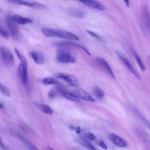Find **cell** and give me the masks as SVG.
<instances>
[{
  "label": "cell",
  "mask_w": 150,
  "mask_h": 150,
  "mask_svg": "<svg viewBox=\"0 0 150 150\" xmlns=\"http://www.w3.org/2000/svg\"><path fill=\"white\" fill-rule=\"evenodd\" d=\"M57 77L63 80L71 87H78L79 85L77 79L72 74L67 73H59L57 74Z\"/></svg>",
  "instance_id": "cell-9"
},
{
  "label": "cell",
  "mask_w": 150,
  "mask_h": 150,
  "mask_svg": "<svg viewBox=\"0 0 150 150\" xmlns=\"http://www.w3.org/2000/svg\"><path fill=\"white\" fill-rule=\"evenodd\" d=\"M0 146H1L2 147H3L4 148L6 149V147H5V146L4 145V144L3 142H2V140L1 139V138H0Z\"/></svg>",
  "instance_id": "cell-31"
},
{
  "label": "cell",
  "mask_w": 150,
  "mask_h": 150,
  "mask_svg": "<svg viewBox=\"0 0 150 150\" xmlns=\"http://www.w3.org/2000/svg\"><path fill=\"white\" fill-rule=\"evenodd\" d=\"M93 94L99 100H101L104 97V93L101 88L99 87L96 86L93 89Z\"/></svg>",
  "instance_id": "cell-23"
},
{
  "label": "cell",
  "mask_w": 150,
  "mask_h": 150,
  "mask_svg": "<svg viewBox=\"0 0 150 150\" xmlns=\"http://www.w3.org/2000/svg\"><path fill=\"white\" fill-rule=\"evenodd\" d=\"M97 62H98V63L101 66V67L106 71V72L113 79H115V75L110 67V66L109 65V64L108 63V62L104 60L103 58L102 57H98L97 58Z\"/></svg>",
  "instance_id": "cell-15"
},
{
  "label": "cell",
  "mask_w": 150,
  "mask_h": 150,
  "mask_svg": "<svg viewBox=\"0 0 150 150\" xmlns=\"http://www.w3.org/2000/svg\"><path fill=\"white\" fill-rule=\"evenodd\" d=\"M49 149H50V150H54V149H52V148H49Z\"/></svg>",
  "instance_id": "cell-34"
},
{
  "label": "cell",
  "mask_w": 150,
  "mask_h": 150,
  "mask_svg": "<svg viewBox=\"0 0 150 150\" xmlns=\"http://www.w3.org/2000/svg\"><path fill=\"white\" fill-rule=\"evenodd\" d=\"M58 90L61 94V95L67 100H69L72 101H76V102H78L80 101V98L73 92H71L62 87H59Z\"/></svg>",
  "instance_id": "cell-13"
},
{
  "label": "cell",
  "mask_w": 150,
  "mask_h": 150,
  "mask_svg": "<svg viewBox=\"0 0 150 150\" xmlns=\"http://www.w3.org/2000/svg\"><path fill=\"white\" fill-rule=\"evenodd\" d=\"M16 54L20 60V63L18 66V74L20 80L23 85L26 86L28 81V64L25 57L21 52L17 49H15Z\"/></svg>",
  "instance_id": "cell-2"
},
{
  "label": "cell",
  "mask_w": 150,
  "mask_h": 150,
  "mask_svg": "<svg viewBox=\"0 0 150 150\" xmlns=\"http://www.w3.org/2000/svg\"><path fill=\"white\" fill-rule=\"evenodd\" d=\"M79 1H80L84 5L98 11H104L105 9V6L103 4H101L100 2H99L96 0H79Z\"/></svg>",
  "instance_id": "cell-12"
},
{
  "label": "cell",
  "mask_w": 150,
  "mask_h": 150,
  "mask_svg": "<svg viewBox=\"0 0 150 150\" xmlns=\"http://www.w3.org/2000/svg\"><path fill=\"white\" fill-rule=\"evenodd\" d=\"M123 1L126 4L127 6H129V0H123Z\"/></svg>",
  "instance_id": "cell-32"
},
{
  "label": "cell",
  "mask_w": 150,
  "mask_h": 150,
  "mask_svg": "<svg viewBox=\"0 0 150 150\" xmlns=\"http://www.w3.org/2000/svg\"><path fill=\"white\" fill-rule=\"evenodd\" d=\"M139 119L144 126L150 131V121L143 116H140Z\"/></svg>",
  "instance_id": "cell-26"
},
{
  "label": "cell",
  "mask_w": 150,
  "mask_h": 150,
  "mask_svg": "<svg viewBox=\"0 0 150 150\" xmlns=\"http://www.w3.org/2000/svg\"><path fill=\"white\" fill-rule=\"evenodd\" d=\"M66 12L69 16L76 18L82 19V18H84L85 16L84 13L82 11L76 9H72V8L68 9Z\"/></svg>",
  "instance_id": "cell-17"
},
{
  "label": "cell",
  "mask_w": 150,
  "mask_h": 150,
  "mask_svg": "<svg viewBox=\"0 0 150 150\" xmlns=\"http://www.w3.org/2000/svg\"><path fill=\"white\" fill-rule=\"evenodd\" d=\"M56 59L60 63L67 64L74 63L76 62V59L72 53L65 49H60L56 52Z\"/></svg>",
  "instance_id": "cell-3"
},
{
  "label": "cell",
  "mask_w": 150,
  "mask_h": 150,
  "mask_svg": "<svg viewBox=\"0 0 150 150\" xmlns=\"http://www.w3.org/2000/svg\"><path fill=\"white\" fill-rule=\"evenodd\" d=\"M61 46H71V47H79L82 50H83L85 52H86L88 54H90V53L88 52V51L87 50V49H86L84 46L79 45V44H77L73 42H61L59 45Z\"/></svg>",
  "instance_id": "cell-19"
},
{
  "label": "cell",
  "mask_w": 150,
  "mask_h": 150,
  "mask_svg": "<svg viewBox=\"0 0 150 150\" xmlns=\"http://www.w3.org/2000/svg\"><path fill=\"white\" fill-rule=\"evenodd\" d=\"M4 108V106H3V105H2V104L0 103V109H1V108Z\"/></svg>",
  "instance_id": "cell-33"
},
{
  "label": "cell",
  "mask_w": 150,
  "mask_h": 150,
  "mask_svg": "<svg viewBox=\"0 0 150 150\" xmlns=\"http://www.w3.org/2000/svg\"><path fill=\"white\" fill-rule=\"evenodd\" d=\"M133 54H134V57H135V60H136V61H137L138 64L139 66L140 69H141L142 71H144L145 70V64H144V63H143L142 59H141L140 56L138 55V54L137 52H134V51L133 52Z\"/></svg>",
  "instance_id": "cell-24"
},
{
  "label": "cell",
  "mask_w": 150,
  "mask_h": 150,
  "mask_svg": "<svg viewBox=\"0 0 150 150\" xmlns=\"http://www.w3.org/2000/svg\"><path fill=\"white\" fill-rule=\"evenodd\" d=\"M0 92L6 97H10L11 93L8 88L0 82Z\"/></svg>",
  "instance_id": "cell-25"
},
{
  "label": "cell",
  "mask_w": 150,
  "mask_h": 150,
  "mask_svg": "<svg viewBox=\"0 0 150 150\" xmlns=\"http://www.w3.org/2000/svg\"><path fill=\"white\" fill-rule=\"evenodd\" d=\"M21 141L25 145V146L29 149V150H40L37 146H36L34 144L31 143L28 139H26L23 136L19 135V136Z\"/></svg>",
  "instance_id": "cell-20"
},
{
  "label": "cell",
  "mask_w": 150,
  "mask_h": 150,
  "mask_svg": "<svg viewBox=\"0 0 150 150\" xmlns=\"http://www.w3.org/2000/svg\"><path fill=\"white\" fill-rule=\"evenodd\" d=\"M42 83L45 86H49V85H53V84H58V81L53 77H47L42 79Z\"/></svg>",
  "instance_id": "cell-21"
},
{
  "label": "cell",
  "mask_w": 150,
  "mask_h": 150,
  "mask_svg": "<svg viewBox=\"0 0 150 150\" xmlns=\"http://www.w3.org/2000/svg\"><path fill=\"white\" fill-rule=\"evenodd\" d=\"M109 138L114 145L118 147L124 148L127 146V142L126 141L115 134H110L109 135Z\"/></svg>",
  "instance_id": "cell-11"
},
{
  "label": "cell",
  "mask_w": 150,
  "mask_h": 150,
  "mask_svg": "<svg viewBox=\"0 0 150 150\" xmlns=\"http://www.w3.org/2000/svg\"><path fill=\"white\" fill-rule=\"evenodd\" d=\"M6 22L11 36L14 39L16 40H19L21 36V35L20 33L18 28L16 25V23H15L13 21H12L11 19L9 18V16H7L6 18Z\"/></svg>",
  "instance_id": "cell-8"
},
{
  "label": "cell",
  "mask_w": 150,
  "mask_h": 150,
  "mask_svg": "<svg viewBox=\"0 0 150 150\" xmlns=\"http://www.w3.org/2000/svg\"><path fill=\"white\" fill-rule=\"evenodd\" d=\"M86 32L88 33H89L91 36H94L95 38H96V39H100V37L98 35H97L96 33H94V32H91V31H90V30H86Z\"/></svg>",
  "instance_id": "cell-30"
},
{
  "label": "cell",
  "mask_w": 150,
  "mask_h": 150,
  "mask_svg": "<svg viewBox=\"0 0 150 150\" xmlns=\"http://www.w3.org/2000/svg\"><path fill=\"white\" fill-rule=\"evenodd\" d=\"M115 53L118 57V58L121 60V61L123 63V64L127 67V68L134 74L135 75L137 78L140 79L141 76L139 74V73L137 71V70L135 69L132 64L131 63V62L129 61V60L127 59V57L121 52L120 51H115Z\"/></svg>",
  "instance_id": "cell-7"
},
{
  "label": "cell",
  "mask_w": 150,
  "mask_h": 150,
  "mask_svg": "<svg viewBox=\"0 0 150 150\" xmlns=\"http://www.w3.org/2000/svg\"><path fill=\"white\" fill-rule=\"evenodd\" d=\"M84 137L89 140H91V141H93V140H95L96 139V137L95 136L94 134H93V133L91 132H86L84 135Z\"/></svg>",
  "instance_id": "cell-27"
},
{
  "label": "cell",
  "mask_w": 150,
  "mask_h": 150,
  "mask_svg": "<svg viewBox=\"0 0 150 150\" xmlns=\"http://www.w3.org/2000/svg\"><path fill=\"white\" fill-rule=\"evenodd\" d=\"M30 56L37 64L42 65L45 63V57L43 55L39 52L32 51L30 52Z\"/></svg>",
  "instance_id": "cell-16"
},
{
  "label": "cell",
  "mask_w": 150,
  "mask_h": 150,
  "mask_svg": "<svg viewBox=\"0 0 150 150\" xmlns=\"http://www.w3.org/2000/svg\"><path fill=\"white\" fill-rule=\"evenodd\" d=\"M0 55L4 64L8 67L13 66L14 63V59L12 52L8 47L1 46H0Z\"/></svg>",
  "instance_id": "cell-4"
},
{
  "label": "cell",
  "mask_w": 150,
  "mask_h": 150,
  "mask_svg": "<svg viewBox=\"0 0 150 150\" xmlns=\"http://www.w3.org/2000/svg\"><path fill=\"white\" fill-rule=\"evenodd\" d=\"M0 36L5 39H8L9 37V34L6 31H5L3 28L0 25Z\"/></svg>",
  "instance_id": "cell-28"
},
{
  "label": "cell",
  "mask_w": 150,
  "mask_h": 150,
  "mask_svg": "<svg viewBox=\"0 0 150 150\" xmlns=\"http://www.w3.org/2000/svg\"><path fill=\"white\" fill-rule=\"evenodd\" d=\"M9 16L11 19V20L13 21L15 23L19 25H27L33 22L31 19L26 17H23L20 15H13Z\"/></svg>",
  "instance_id": "cell-14"
},
{
  "label": "cell",
  "mask_w": 150,
  "mask_h": 150,
  "mask_svg": "<svg viewBox=\"0 0 150 150\" xmlns=\"http://www.w3.org/2000/svg\"><path fill=\"white\" fill-rule=\"evenodd\" d=\"M9 2L21 5H24L26 6L36 8V9H42L46 7V6L36 1L33 0H8Z\"/></svg>",
  "instance_id": "cell-6"
},
{
  "label": "cell",
  "mask_w": 150,
  "mask_h": 150,
  "mask_svg": "<svg viewBox=\"0 0 150 150\" xmlns=\"http://www.w3.org/2000/svg\"><path fill=\"white\" fill-rule=\"evenodd\" d=\"M97 144L101 147L103 149H108V147L107 146V145L105 144V143L102 141V140H100L97 142Z\"/></svg>",
  "instance_id": "cell-29"
},
{
  "label": "cell",
  "mask_w": 150,
  "mask_h": 150,
  "mask_svg": "<svg viewBox=\"0 0 150 150\" xmlns=\"http://www.w3.org/2000/svg\"><path fill=\"white\" fill-rule=\"evenodd\" d=\"M42 33L47 37H57L69 40H79V38L75 34L62 29L43 28L41 30Z\"/></svg>",
  "instance_id": "cell-1"
},
{
  "label": "cell",
  "mask_w": 150,
  "mask_h": 150,
  "mask_svg": "<svg viewBox=\"0 0 150 150\" xmlns=\"http://www.w3.org/2000/svg\"><path fill=\"white\" fill-rule=\"evenodd\" d=\"M36 107L38 108H39L42 112H43L45 114L50 115L53 113V110L50 108V107L47 104H39L36 103Z\"/></svg>",
  "instance_id": "cell-18"
},
{
  "label": "cell",
  "mask_w": 150,
  "mask_h": 150,
  "mask_svg": "<svg viewBox=\"0 0 150 150\" xmlns=\"http://www.w3.org/2000/svg\"><path fill=\"white\" fill-rule=\"evenodd\" d=\"M140 22L144 31L150 32V13L146 6L142 8L140 14Z\"/></svg>",
  "instance_id": "cell-5"
},
{
  "label": "cell",
  "mask_w": 150,
  "mask_h": 150,
  "mask_svg": "<svg viewBox=\"0 0 150 150\" xmlns=\"http://www.w3.org/2000/svg\"><path fill=\"white\" fill-rule=\"evenodd\" d=\"M73 93L79 98H81L84 100L90 101V102H95V99L93 97V96L87 91L82 88H77L75 89Z\"/></svg>",
  "instance_id": "cell-10"
},
{
  "label": "cell",
  "mask_w": 150,
  "mask_h": 150,
  "mask_svg": "<svg viewBox=\"0 0 150 150\" xmlns=\"http://www.w3.org/2000/svg\"><path fill=\"white\" fill-rule=\"evenodd\" d=\"M81 145L88 150H98L91 142L85 139H81L80 140Z\"/></svg>",
  "instance_id": "cell-22"
}]
</instances>
